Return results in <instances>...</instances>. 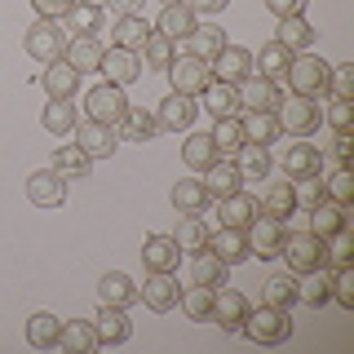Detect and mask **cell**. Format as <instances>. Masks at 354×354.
<instances>
[{"instance_id":"6da1fadb","label":"cell","mask_w":354,"mask_h":354,"mask_svg":"<svg viewBox=\"0 0 354 354\" xmlns=\"http://www.w3.org/2000/svg\"><path fill=\"white\" fill-rule=\"evenodd\" d=\"M239 332L248 341H257V346H279V341L292 337V315L279 310V306L248 310V315H243V324H239Z\"/></svg>"},{"instance_id":"7a4b0ae2","label":"cell","mask_w":354,"mask_h":354,"mask_svg":"<svg viewBox=\"0 0 354 354\" xmlns=\"http://www.w3.org/2000/svg\"><path fill=\"white\" fill-rule=\"evenodd\" d=\"M328 71L332 66L319 58V53L306 49V53H292L283 80H288V88H292L297 97H319V93H328Z\"/></svg>"},{"instance_id":"3957f363","label":"cell","mask_w":354,"mask_h":354,"mask_svg":"<svg viewBox=\"0 0 354 354\" xmlns=\"http://www.w3.org/2000/svg\"><path fill=\"white\" fill-rule=\"evenodd\" d=\"M243 235H248V252L257 261H274L283 252V239H288V221L283 217H270V213H257L248 221V230H243Z\"/></svg>"},{"instance_id":"277c9868","label":"cell","mask_w":354,"mask_h":354,"mask_svg":"<svg viewBox=\"0 0 354 354\" xmlns=\"http://www.w3.org/2000/svg\"><path fill=\"white\" fill-rule=\"evenodd\" d=\"M279 133H292V138H310L319 124H324V106L315 102V97H283L279 102Z\"/></svg>"},{"instance_id":"5b68a950","label":"cell","mask_w":354,"mask_h":354,"mask_svg":"<svg viewBox=\"0 0 354 354\" xmlns=\"http://www.w3.org/2000/svg\"><path fill=\"white\" fill-rule=\"evenodd\" d=\"M279 257L288 261L292 274H306V270H315V266H324V239H319L315 230H288Z\"/></svg>"},{"instance_id":"8992f818","label":"cell","mask_w":354,"mask_h":354,"mask_svg":"<svg viewBox=\"0 0 354 354\" xmlns=\"http://www.w3.org/2000/svg\"><path fill=\"white\" fill-rule=\"evenodd\" d=\"M66 40H71V36L58 27V18H36L22 44H27V53L36 62H53V58H62V53H66Z\"/></svg>"},{"instance_id":"52a82bcc","label":"cell","mask_w":354,"mask_h":354,"mask_svg":"<svg viewBox=\"0 0 354 354\" xmlns=\"http://www.w3.org/2000/svg\"><path fill=\"white\" fill-rule=\"evenodd\" d=\"M71 133H75V147H80L88 160H111V155L120 151L115 124H102V120H80Z\"/></svg>"},{"instance_id":"ba28073f","label":"cell","mask_w":354,"mask_h":354,"mask_svg":"<svg viewBox=\"0 0 354 354\" xmlns=\"http://www.w3.org/2000/svg\"><path fill=\"white\" fill-rule=\"evenodd\" d=\"M129 111V97L120 84H93L84 93V120H102V124H115Z\"/></svg>"},{"instance_id":"9c48e42d","label":"cell","mask_w":354,"mask_h":354,"mask_svg":"<svg viewBox=\"0 0 354 354\" xmlns=\"http://www.w3.org/2000/svg\"><path fill=\"white\" fill-rule=\"evenodd\" d=\"M169 80H173V93L199 97L208 84H213V71H208V62H199V58H191V53H182V58H173V66H169Z\"/></svg>"},{"instance_id":"30bf717a","label":"cell","mask_w":354,"mask_h":354,"mask_svg":"<svg viewBox=\"0 0 354 354\" xmlns=\"http://www.w3.org/2000/svg\"><path fill=\"white\" fill-rule=\"evenodd\" d=\"M177 279H173V270H151L147 279H142V288H138V301L147 306V310H155V315H169V310L177 306Z\"/></svg>"},{"instance_id":"8fae6325","label":"cell","mask_w":354,"mask_h":354,"mask_svg":"<svg viewBox=\"0 0 354 354\" xmlns=\"http://www.w3.org/2000/svg\"><path fill=\"white\" fill-rule=\"evenodd\" d=\"M243 315H248V297L239 292V288H213V324L221 328V332H239V324H243Z\"/></svg>"},{"instance_id":"7c38bea8","label":"cell","mask_w":354,"mask_h":354,"mask_svg":"<svg viewBox=\"0 0 354 354\" xmlns=\"http://www.w3.org/2000/svg\"><path fill=\"white\" fill-rule=\"evenodd\" d=\"M97 71L106 75V84L129 88V84L142 80V58H138L133 49H120V44H111V49L102 53V66H97Z\"/></svg>"},{"instance_id":"4fadbf2b","label":"cell","mask_w":354,"mask_h":354,"mask_svg":"<svg viewBox=\"0 0 354 354\" xmlns=\"http://www.w3.org/2000/svg\"><path fill=\"white\" fill-rule=\"evenodd\" d=\"M208 71H213V80H226V84H239L252 75V53L243 49V44H221V53L213 62H208Z\"/></svg>"},{"instance_id":"5bb4252c","label":"cell","mask_w":354,"mask_h":354,"mask_svg":"<svg viewBox=\"0 0 354 354\" xmlns=\"http://www.w3.org/2000/svg\"><path fill=\"white\" fill-rule=\"evenodd\" d=\"M27 199L36 208H58L66 199V177L58 169H36L27 177Z\"/></svg>"},{"instance_id":"9a60e30c","label":"cell","mask_w":354,"mask_h":354,"mask_svg":"<svg viewBox=\"0 0 354 354\" xmlns=\"http://www.w3.org/2000/svg\"><path fill=\"white\" fill-rule=\"evenodd\" d=\"M93 332H97V346H124V341L133 337V324L124 315V306H106L93 315Z\"/></svg>"},{"instance_id":"2e32d148","label":"cell","mask_w":354,"mask_h":354,"mask_svg":"<svg viewBox=\"0 0 354 354\" xmlns=\"http://www.w3.org/2000/svg\"><path fill=\"white\" fill-rule=\"evenodd\" d=\"M213 204H217L221 226H235V230H248V221L261 213V204H257V199H252L248 191H243V186H239L235 195H221V199H213Z\"/></svg>"},{"instance_id":"e0dca14e","label":"cell","mask_w":354,"mask_h":354,"mask_svg":"<svg viewBox=\"0 0 354 354\" xmlns=\"http://www.w3.org/2000/svg\"><path fill=\"white\" fill-rule=\"evenodd\" d=\"M195 115H199L195 97H186V93H169V97L160 102V111H155V124L169 129V133H182V129H191V124H195Z\"/></svg>"},{"instance_id":"ac0fdd59","label":"cell","mask_w":354,"mask_h":354,"mask_svg":"<svg viewBox=\"0 0 354 354\" xmlns=\"http://www.w3.org/2000/svg\"><path fill=\"white\" fill-rule=\"evenodd\" d=\"M199 182H204L208 199H221V195H235L239 186H243V173H239L235 160H226V155H221V160H213V164L204 169V177H199Z\"/></svg>"},{"instance_id":"d6986e66","label":"cell","mask_w":354,"mask_h":354,"mask_svg":"<svg viewBox=\"0 0 354 354\" xmlns=\"http://www.w3.org/2000/svg\"><path fill=\"white\" fill-rule=\"evenodd\" d=\"M297 301L310 310H324L332 301V270L328 266H315V270L297 274Z\"/></svg>"},{"instance_id":"ffe728a7","label":"cell","mask_w":354,"mask_h":354,"mask_svg":"<svg viewBox=\"0 0 354 354\" xmlns=\"http://www.w3.org/2000/svg\"><path fill=\"white\" fill-rule=\"evenodd\" d=\"M239 102L248 111H279L283 88L274 80H266V75H248V80H239Z\"/></svg>"},{"instance_id":"44dd1931","label":"cell","mask_w":354,"mask_h":354,"mask_svg":"<svg viewBox=\"0 0 354 354\" xmlns=\"http://www.w3.org/2000/svg\"><path fill=\"white\" fill-rule=\"evenodd\" d=\"M283 173L292 177H324V151L310 147V142H297V147L283 151Z\"/></svg>"},{"instance_id":"7402d4cb","label":"cell","mask_w":354,"mask_h":354,"mask_svg":"<svg viewBox=\"0 0 354 354\" xmlns=\"http://www.w3.org/2000/svg\"><path fill=\"white\" fill-rule=\"evenodd\" d=\"M199 97H204V111H208L213 120H230V115H239V111H243L239 84H226V80H213Z\"/></svg>"},{"instance_id":"603a6c76","label":"cell","mask_w":354,"mask_h":354,"mask_svg":"<svg viewBox=\"0 0 354 354\" xmlns=\"http://www.w3.org/2000/svg\"><path fill=\"white\" fill-rule=\"evenodd\" d=\"M40 84H44L49 97H75V88H80V71H75L66 58H53V62H44Z\"/></svg>"},{"instance_id":"cb8c5ba5","label":"cell","mask_w":354,"mask_h":354,"mask_svg":"<svg viewBox=\"0 0 354 354\" xmlns=\"http://www.w3.org/2000/svg\"><path fill=\"white\" fill-rule=\"evenodd\" d=\"M221 44H226V31L217 27V22H195V31L186 36V53L199 62H213L221 53Z\"/></svg>"},{"instance_id":"d4e9b609","label":"cell","mask_w":354,"mask_h":354,"mask_svg":"<svg viewBox=\"0 0 354 354\" xmlns=\"http://www.w3.org/2000/svg\"><path fill=\"white\" fill-rule=\"evenodd\" d=\"M142 261H147V270H177L182 248H177L173 235H147V243H142Z\"/></svg>"},{"instance_id":"484cf974","label":"cell","mask_w":354,"mask_h":354,"mask_svg":"<svg viewBox=\"0 0 354 354\" xmlns=\"http://www.w3.org/2000/svg\"><path fill=\"white\" fill-rule=\"evenodd\" d=\"M102 22H106V9L93 5V0H75L71 14H66V36H102Z\"/></svg>"},{"instance_id":"4316f807","label":"cell","mask_w":354,"mask_h":354,"mask_svg":"<svg viewBox=\"0 0 354 354\" xmlns=\"http://www.w3.org/2000/svg\"><path fill=\"white\" fill-rule=\"evenodd\" d=\"M102 40H97V36H71V40H66V53H62V58L66 62H71L75 66V71H97V66H102Z\"/></svg>"},{"instance_id":"83f0119b","label":"cell","mask_w":354,"mask_h":354,"mask_svg":"<svg viewBox=\"0 0 354 354\" xmlns=\"http://www.w3.org/2000/svg\"><path fill=\"white\" fill-rule=\"evenodd\" d=\"M115 133H120V142H151L155 133H160V124H155V115H151V111L129 106L124 115L115 120Z\"/></svg>"},{"instance_id":"f1b7e54d","label":"cell","mask_w":354,"mask_h":354,"mask_svg":"<svg viewBox=\"0 0 354 354\" xmlns=\"http://www.w3.org/2000/svg\"><path fill=\"white\" fill-rule=\"evenodd\" d=\"M208 248H213L226 266L248 261V235H243V230H235V226H221L217 235H208Z\"/></svg>"},{"instance_id":"f546056e","label":"cell","mask_w":354,"mask_h":354,"mask_svg":"<svg viewBox=\"0 0 354 354\" xmlns=\"http://www.w3.org/2000/svg\"><path fill=\"white\" fill-rule=\"evenodd\" d=\"M97 297H102L106 306H124L129 310L133 301H138V283H133L124 270H106L102 279H97Z\"/></svg>"},{"instance_id":"4dcf8cb0","label":"cell","mask_w":354,"mask_h":354,"mask_svg":"<svg viewBox=\"0 0 354 354\" xmlns=\"http://www.w3.org/2000/svg\"><path fill=\"white\" fill-rule=\"evenodd\" d=\"M288 62H292V53H288L279 40L261 44V49L252 53V66H257V75H266V80H274V84H283V71H288Z\"/></svg>"},{"instance_id":"1f68e13d","label":"cell","mask_w":354,"mask_h":354,"mask_svg":"<svg viewBox=\"0 0 354 354\" xmlns=\"http://www.w3.org/2000/svg\"><path fill=\"white\" fill-rule=\"evenodd\" d=\"M274 40H279L288 53H306L310 44H315V27L306 22V14H297V18H279V31H274Z\"/></svg>"},{"instance_id":"d6a6232c","label":"cell","mask_w":354,"mask_h":354,"mask_svg":"<svg viewBox=\"0 0 354 354\" xmlns=\"http://www.w3.org/2000/svg\"><path fill=\"white\" fill-rule=\"evenodd\" d=\"M40 124H44V133H53V138H66V133L80 124V115H75L71 97H49V106H44Z\"/></svg>"},{"instance_id":"836d02e7","label":"cell","mask_w":354,"mask_h":354,"mask_svg":"<svg viewBox=\"0 0 354 354\" xmlns=\"http://www.w3.org/2000/svg\"><path fill=\"white\" fill-rule=\"evenodd\" d=\"M235 164H239V173L248 177V182H261V177H270V169H274L270 147H257V142H243L239 155H235Z\"/></svg>"},{"instance_id":"e575fe53","label":"cell","mask_w":354,"mask_h":354,"mask_svg":"<svg viewBox=\"0 0 354 354\" xmlns=\"http://www.w3.org/2000/svg\"><path fill=\"white\" fill-rule=\"evenodd\" d=\"M58 346L66 354H88V350H97V332H93L88 319H71V324H62V332H58Z\"/></svg>"},{"instance_id":"d590c367","label":"cell","mask_w":354,"mask_h":354,"mask_svg":"<svg viewBox=\"0 0 354 354\" xmlns=\"http://www.w3.org/2000/svg\"><path fill=\"white\" fill-rule=\"evenodd\" d=\"M58 332H62V319L49 315V310H36V315L27 319V341L36 350H53L58 346Z\"/></svg>"},{"instance_id":"8d00e7d4","label":"cell","mask_w":354,"mask_h":354,"mask_svg":"<svg viewBox=\"0 0 354 354\" xmlns=\"http://www.w3.org/2000/svg\"><path fill=\"white\" fill-rule=\"evenodd\" d=\"M213 160H221V155H217V147H213V138H208V133H191V138L182 142V164L191 173H204Z\"/></svg>"},{"instance_id":"74e56055","label":"cell","mask_w":354,"mask_h":354,"mask_svg":"<svg viewBox=\"0 0 354 354\" xmlns=\"http://www.w3.org/2000/svg\"><path fill=\"white\" fill-rule=\"evenodd\" d=\"M261 213L283 217V221L297 213V191H292V177H288V182H270V186H266V195H261Z\"/></svg>"},{"instance_id":"f35d334b","label":"cell","mask_w":354,"mask_h":354,"mask_svg":"<svg viewBox=\"0 0 354 354\" xmlns=\"http://www.w3.org/2000/svg\"><path fill=\"white\" fill-rule=\"evenodd\" d=\"M239 124H243V138L257 142V147H270V142L279 138V115H274V111H248Z\"/></svg>"},{"instance_id":"ab89813d","label":"cell","mask_w":354,"mask_h":354,"mask_svg":"<svg viewBox=\"0 0 354 354\" xmlns=\"http://www.w3.org/2000/svg\"><path fill=\"white\" fill-rule=\"evenodd\" d=\"M213 147H217V155H226V160H235L239 155V147L248 138H243V124H239V115H230V120H213Z\"/></svg>"},{"instance_id":"60d3db41","label":"cell","mask_w":354,"mask_h":354,"mask_svg":"<svg viewBox=\"0 0 354 354\" xmlns=\"http://www.w3.org/2000/svg\"><path fill=\"white\" fill-rule=\"evenodd\" d=\"M191 279L204 283V288H221L226 283V261H221L213 248H199L195 261H191Z\"/></svg>"},{"instance_id":"b9f144b4","label":"cell","mask_w":354,"mask_h":354,"mask_svg":"<svg viewBox=\"0 0 354 354\" xmlns=\"http://www.w3.org/2000/svg\"><path fill=\"white\" fill-rule=\"evenodd\" d=\"M160 36H169V40H186L195 31V14L191 9L182 5V0H177V5H164V14H160Z\"/></svg>"},{"instance_id":"7bdbcfd3","label":"cell","mask_w":354,"mask_h":354,"mask_svg":"<svg viewBox=\"0 0 354 354\" xmlns=\"http://www.w3.org/2000/svg\"><path fill=\"white\" fill-rule=\"evenodd\" d=\"M173 208L177 213H204L208 208V191L199 177H182V182L173 186Z\"/></svg>"},{"instance_id":"ee69618b","label":"cell","mask_w":354,"mask_h":354,"mask_svg":"<svg viewBox=\"0 0 354 354\" xmlns=\"http://www.w3.org/2000/svg\"><path fill=\"white\" fill-rule=\"evenodd\" d=\"M310 221H315V235L324 239V235H332V230L350 226V213H346V204H332V199H319V204L310 208Z\"/></svg>"},{"instance_id":"f6af8a7d","label":"cell","mask_w":354,"mask_h":354,"mask_svg":"<svg viewBox=\"0 0 354 354\" xmlns=\"http://www.w3.org/2000/svg\"><path fill=\"white\" fill-rule=\"evenodd\" d=\"M111 36H115L120 49H133V53H138L142 44H147V36H151V22L142 18V14H124V18L115 22V31H111Z\"/></svg>"},{"instance_id":"bcb514c9","label":"cell","mask_w":354,"mask_h":354,"mask_svg":"<svg viewBox=\"0 0 354 354\" xmlns=\"http://www.w3.org/2000/svg\"><path fill=\"white\" fill-rule=\"evenodd\" d=\"M297 301V274L288 270V274H270L266 279V288H261V306H279V310H288Z\"/></svg>"},{"instance_id":"7dc6e473","label":"cell","mask_w":354,"mask_h":354,"mask_svg":"<svg viewBox=\"0 0 354 354\" xmlns=\"http://www.w3.org/2000/svg\"><path fill=\"white\" fill-rule=\"evenodd\" d=\"M208 235H213V230H208V221L204 217H199V213H186L182 217V226H177V248H191V252H199V248H208Z\"/></svg>"},{"instance_id":"c3c4849f","label":"cell","mask_w":354,"mask_h":354,"mask_svg":"<svg viewBox=\"0 0 354 354\" xmlns=\"http://www.w3.org/2000/svg\"><path fill=\"white\" fill-rule=\"evenodd\" d=\"M177 306L186 310V319H195V324H208V315H213V288L191 283L182 297H177Z\"/></svg>"},{"instance_id":"681fc988","label":"cell","mask_w":354,"mask_h":354,"mask_svg":"<svg viewBox=\"0 0 354 354\" xmlns=\"http://www.w3.org/2000/svg\"><path fill=\"white\" fill-rule=\"evenodd\" d=\"M173 44H177V40L160 36V31H151V36H147V44H142V58H147L151 71H169V66H173V58H177Z\"/></svg>"},{"instance_id":"f907efd6","label":"cell","mask_w":354,"mask_h":354,"mask_svg":"<svg viewBox=\"0 0 354 354\" xmlns=\"http://www.w3.org/2000/svg\"><path fill=\"white\" fill-rule=\"evenodd\" d=\"M53 169H58L62 177H88V169H93V160L75 147V142H66V147L53 151Z\"/></svg>"},{"instance_id":"816d5d0a","label":"cell","mask_w":354,"mask_h":354,"mask_svg":"<svg viewBox=\"0 0 354 354\" xmlns=\"http://www.w3.org/2000/svg\"><path fill=\"white\" fill-rule=\"evenodd\" d=\"M354 257V243H350V226H341V230H332V235H324V266H350Z\"/></svg>"},{"instance_id":"f5cc1de1","label":"cell","mask_w":354,"mask_h":354,"mask_svg":"<svg viewBox=\"0 0 354 354\" xmlns=\"http://www.w3.org/2000/svg\"><path fill=\"white\" fill-rule=\"evenodd\" d=\"M324 199L350 208V199H354V173H350V164H341L332 177H324Z\"/></svg>"},{"instance_id":"db71d44e","label":"cell","mask_w":354,"mask_h":354,"mask_svg":"<svg viewBox=\"0 0 354 354\" xmlns=\"http://www.w3.org/2000/svg\"><path fill=\"white\" fill-rule=\"evenodd\" d=\"M332 301L354 310V270L350 266H337V270H332Z\"/></svg>"},{"instance_id":"11a10c76","label":"cell","mask_w":354,"mask_h":354,"mask_svg":"<svg viewBox=\"0 0 354 354\" xmlns=\"http://www.w3.org/2000/svg\"><path fill=\"white\" fill-rule=\"evenodd\" d=\"M292 191H297V208H306V213H310V208L324 199V177H297Z\"/></svg>"},{"instance_id":"9f6ffc18","label":"cell","mask_w":354,"mask_h":354,"mask_svg":"<svg viewBox=\"0 0 354 354\" xmlns=\"http://www.w3.org/2000/svg\"><path fill=\"white\" fill-rule=\"evenodd\" d=\"M328 88L332 97H354V62H341L328 71Z\"/></svg>"},{"instance_id":"6f0895ef","label":"cell","mask_w":354,"mask_h":354,"mask_svg":"<svg viewBox=\"0 0 354 354\" xmlns=\"http://www.w3.org/2000/svg\"><path fill=\"white\" fill-rule=\"evenodd\" d=\"M324 120H328V124L337 129V133H346V129H350V120H354V106H350V97H332V106L324 111Z\"/></svg>"},{"instance_id":"680465c9","label":"cell","mask_w":354,"mask_h":354,"mask_svg":"<svg viewBox=\"0 0 354 354\" xmlns=\"http://www.w3.org/2000/svg\"><path fill=\"white\" fill-rule=\"evenodd\" d=\"M75 0H31V9H36V18H66L71 14Z\"/></svg>"},{"instance_id":"91938a15","label":"cell","mask_w":354,"mask_h":354,"mask_svg":"<svg viewBox=\"0 0 354 354\" xmlns=\"http://www.w3.org/2000/svg\"><path fill=\"white\" fill-rule=\"evenodd\" d=\"M306 5L310 0H266V9H270L274 18H297V14H306Z\"/></svg>"},{"instance_id":"94428289","label":"cell","mask_w":354,"mask_h":354,"mask_svg":"<svg viewBox=\"0 0 354 354\" xmlns=\"http://www.w3.org/2000/svg\"><path fill=\"white\" fill-rule=\"evenodd\" d=\"M182 5L191 9V14H208V18H213V14H221V9L230 5V0H182Z\"/></svg>"},{"instance_id":"6125c7cd","label":"cell","mask_w":354,"mask_h":354,"mask_svg":"<svg viewBox=\"0 0 354 354\" xmlns=\"http://www.w3.org/2000/svg\"><path fill=\"white\" fill-rule=\"evenodd\" d=\"M350 151H354V138H350V129H346V133H337V142H332V160L350 164Z\"/></svg>"},{"instance_id":"be15d7a7","label":"cell","mask_w":354,"mask_h":354,"mask_svg":"<svg viewBox=\"0 0 354 354\" xmlns=\"http://www.w3.org/2000/svg\"><path fill=\"white\" fill-rule=\"evenodd\" d=\"M106 9H115L120 18H124V14H142V0H106Z\"/></svg>"},{"instance_id":"e7e4bbea","label":"cell","mask_w":354,"mask_h":354,"mask_svg":"<svg viewBox=\"0 0 354 354\" xmlns=\"http://www.w3.org/2000/svg\"><path fill=\"white\" fill-rule=\"evenodd\" d=\"M160 5H177V0H160Z\"/></svg>"}]
</instances>
